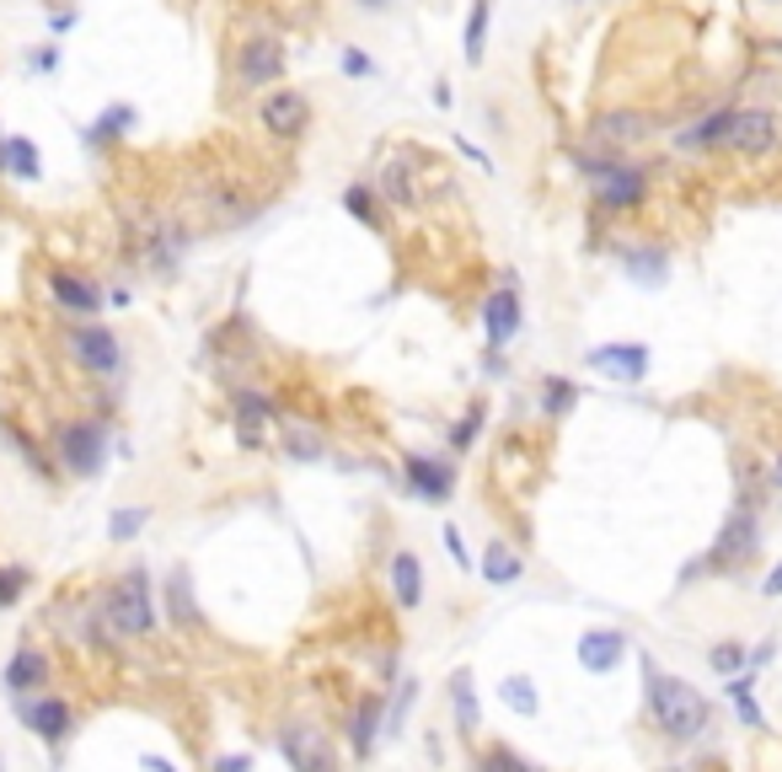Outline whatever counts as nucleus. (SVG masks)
I'll list each match as a JSON object with an SVG mask.
<instances>
[{
	"label": "nucleus",
	"mask_w": 782,
	"mask_h": 772,
	"mask_svg": "<svg viewBox=\"0 0 782 772\" xmlns=\"http://www.w3.org/2000/svg\"><path fill=\"white\" fill-rule=\"evenodd\" d=\"M643 698H649L654 730H664L670 741H696V735H708V724H713L708 698H702L686 676L660 671L654 660H643Z\"/></svg>",
	"instance_id": "obj_1"
},
{
	"label": "nucleus",
	"mask_w": 782,
	"mask_h": 772,
	"mask_svg": "<svg viewBox=\"0 0 782 772\" xmlns=\"http://www.w3.org/2000/svg\"><path fill=\"white\" fill-rule=\"evenodd\" d=\"M761 548V499H755V478L751 467L740 472V504L729 510V521H723L719 542L702 553V563H692L681 580H702V574H729V569H745Z\"/></svg>",
	"instance_id": "obj_2"
},
{
	"label": "nucleus",
	"mask_w": 782,
	"mask_h": 772,
	"mask_svg": "<svg viewBox=\"0 0 782 772\" xmlns=\"http://www.w3.org/2000/svg\"><path fill=\"white\" fill-rule=\"evenodd\" d=\"M182 248H188V231L172 215L151 210L146 199L123 210V252H129V263H146L151 274L172 279L182 263Z\"/></svg>",
	"instance_id": "obj_3"
},
{
	"label": "nucleus",
	"mask_w": 782,
	"mask_h": 772,
	"mask_svg": "<svg viewBox=\"0 0 782 772\" xmlns=\"http://www.w3.org/2000/svg\"><path fill=\"white\" fill-rule=\"evenodd\" d=\"M579 172H584V183H590L605 215H638L649 204V188H654V172L643 161H628L622 151L579 156Z\"/></svg>",
	"instance_id": "obj_4"
},
{
	"label": "nucleus",
	"mask_w": 782,
	"mask_h": 772,
	"mask_svg": "<svg viewBox=\"0 0 782 772\" xmlns=\"http://www.w3.org/2000/svg\"><path fill=\"white\" fill-rule=\"evenodd\" d=\"M284 64H290L284 38L273 28H252V32H241L237 49H231V81H237V92L263 97L269 87L284 81Z\"/></svg>",
	"instance_id": "obj_5"
},
{
	"label": "nucleus",
	"mask_w": 782,
	"mask_h": 772,
	"mask_svg": "<svg viewBox=\"0 0 782 772\" xmlns=\"http://www.w3.org/2000/svg\"><path fill=\"white\" fill-rule=\"evenodd\" d=\"M102 618L119 639H151L156 633V595H151V569L134 563L123 569L119 585L102 595Z\"/></svg>",
	"instance_id": "obj_6"
},
{
	"label": "nucleus",
	"mask_w": 782,
	"mask_h": 772,
	"mask_svg": "<svg viewBox=\"0 0 782 772\" xmlns=\"http://www.w3.org/2000/svg\"><path fill=\"white\" fill-rule=\"evenodd\" d=\"M54 451H60V467L70 478H102L108 467V451H113V424L108 419H64L54 430Z\"/></svg>",
	"instance_id": "obj_7"
},
{
	"label": "nucleus",
	"mask_w": 782,
	"mask_h": 772,
	"mask_svg": "<svg viewBox=\"0 0 782 772\" xmlns=\"http://www.w3.org/2000/svg\"><path fill=\"white\" fill-rule=\"evenodd\" d=\"M258 129L269 134V140H279V146H295V140H305L311 134V124H317V108H311V97L301 92V87H269V92L258 97Z\"/></svg>",
	"instance_id": "obj_8"
},
{
	"label": "nucleus",
	"mask_w": 782,
	"mask_h": 772,
	"mask_svg": "<svg viewBox=\"0 0 782 772\" xmlns=\"http://www.w3.org/2000/svg\"><path fill=\"white\" fill-rule=\"evenodd\" d=\"M723 156H745V161H766L782 151V119L772 108H729V129H723Z\"/></svg>",
	"instance_id": "obj_9"
},
{
	"label": "nucleus",
	"mask_w": 782,
	"mask_h": 772,
	"mask_svg": "<svg viewBox=\"0 0 782 772\" xmlns=\"http://www.w3.org/2000/svg\"><path fill=\"white\" fill-rule=\"evenodd\" d=\"M64 354H70L87 375H97V381H113V375H123V365H129L123 339L113 328H102V322H76V328H64Z\"/></svg>",
	"instance_id": "obj_10"
},
{
	"label": "nucleus",
	"mask_w": 782,
	"mask_h": 772,
	"mask_svg": "<svg viewBox=\"0 0 782 772\" xmlns=\"http://www.w3.org/2000/svg\"><path fill=\"white\" fill-rule=\"evenodd\" d=\"M43 290H49V301L60 311H70L76 322H97V311L108 307L102 279L81 274V269H64V263H49V269H43Z\"/></svg>",
	"instance_id": "obj_11"
},
{
	"label": "nucleus",
	"mask_w": 782,
	"mask_h": 772,
	"mask_svg": "<svg viewBox=\"0 0 782 772\" xmlns=\"http://www.w3.org/2000/svg\"><path fill=\"white\" fill-rule=\"evenodd\" d=\"M279 751H284L290 772H343L338 745H332L328 730L311 724V719H290V724L279 730Z\"/></svg>",
	"instance_id": "obj_12"
},
{
	"label": "nucleus",
	"mask_w": 782,
	"mask_h": 772,
	"mask_svg": "<svg viewBox=\"0 0 782 772\" xmlns=\"http://www.w3.org/2000/svg\"><path fill=\"white\" fill-rule=\"evenodd\" d=\"M482 339H488V349L493 354H504L514 339H520V328H525V301H520V284H504L499 279V290H488L482 295Z\"/></svg>",
	"instance_id": "obj_13"
},
{
	"label": "nucleus",
	"mask_w": 782,
	"mask_h": 772,
	"mask_svg": "<svg viewBox=\"0 0 782 772\" xmlns=\"http://www.w3.org/2000/svg\"><path fill=\"white\" fill-rule=\"evenodd\" d=\"M402 483H408V494L423 499V504H451L455 483H461V472H455L451 457H434V451H408V457H402Z\"/></svg>",
	"instance_id": "obj_14"
},
{
	"label": "nucleus",
	"mask_w": 782,
	"mask_h": 772,
	"mask_svg": "<svg viewBox=\"0 0 782 772\" xmlns=\"http://www.w3.org/2000/svg\"><path fill=\"white\" fill-rule=\"evenodd\" d=\"M17 719L28 724L43 745H64L70 730H76V709L64 703L60 692H32V698H17Z\"/></svg>",
	"instance_id": "obj_15"
},
{
	"label": "nucleus",
	"mask_w": 782,
	"mask_h": 772,
	"mask_svg": "<svg viewBox=\"0 0 782 772\" xmlns=\"http://www.w3.org/2000/svg\"><path fill=\"white\" fill-rule=\"evenodd\" d=\"M584 365L590 371L611 375V381H622V387H638L649 365H654V354H649V343H595V349H584Z\"/></svg>",
	"instance_id": "obj_16"
},
{
	"label": "nucleus",
	"mask_w": 782,
	"mask_h": 772,
	"mask_svg": "<svg viewBox=\"0 0 782 772\" xmlns=\"http://www.w3.org/2000/svg\"><path fill=\"white\" fill-rule=\"evenodd\" d=\"M231 413H237V440L247 451H258V445L269 440V430L279 424L273 398L269 392H252V387H237V392H231Z\"/></svg>",
	"instance_id": "obj_17"
},
{
	"label": "nucleus",
	"mask_w": 782,
	"mask_h": 772,
	"mask_svg": "<svg viewBox=\"0 0 782 772\" xmlns=\"http://www.w3.org/2000/svg\"><path fill=\"white\" fill-rule=\"evenodd\" d=\"M49 681H54V660L38 644H17V654L6 660L0 686H6L11 698H32V692H49Z\"/></svg>",
	"instance_id": "obj_18"
},
{
	"label": "nucleus",
	"mask_w": 782,
	"mask_h": 772,
	"mask_svg": "<svg viewBox=\"0 0 782 772\" xmlns=\"http://www.w3.org/2000/svg\"><path fill=\"white\" fill-rule=\"evenodd\" d=\"M590 134H595V146H605V151H628V146L654 134V119L643 108H605Z\"/></svg>",
	"instance_id": "obj_19"
},
{
	"label": "nucleus",
	"mask_w": 782,
	"mask_h": 772,
	"mask_svg": "<svg viewBox=\"0 0 782 772\" xmlns=\"http://www.w3.org/2000/svg\"><path fill=\"white\" fill-rule=\"evenodd\" d=\"M616 263L638 290H664L670 284V248L664 242H632V248H622Z\"/></svg>",
	"instance_id": "obj_20"
},
{
	"label": "nucleus",
	"mask_w": 782,
	"mask_h": 772,
	"mask_svg": "<svg viewBox=\"0 0 782 772\" xmlns=\"http://www.w3.org/2000/svg\"><path fill=\"white\" fill-rule=\"evenodd\" d=\"M134 129H140V108H134V102H108V108L81 129V146H87V151H113L119 140L134 134Z\"/></svg>",
	"instance_id": "obj_21"
},
{
	"label": "nucleus",
	"mask_w": 782,
	"mask_h": 772,
	"mask_svg": "<svg viewBox=\"0 0 782 772\" xmlns=\"http://www.w3.org/2000/svg\"><path fill=\"white\" fill-rule=\"evenodd\" d=\"M161 601H167V618H172L178 633H204V612H199V601H193V569H188V563H172Z\"/></svg>",
	"instance_id": "obj_22"
},
{
	"label": "nucleus",
	"mask_w": 782,
	"mask_h": 772,
	"mask_svg": "<svg viewBox=\"0 0 782 772\" xmlns=\"http://www.w3.org/2000/svg\"><path fill=\"white\" fill-rule=\"evenodd\" d=\"M381 735H387V698L381 692H364L360 703H354V713H349V751L364 762Z\"/></svg>",
	"instance_id": "obj_23"
},
{
	"label": "nucleus",
	"mask_w": 782,
	"mask_h": 772,
	"mask_svg": "<svg viewBox=\"0 0 782 772\" xmlns=\"http://www.w3.org/2000/svg\"><path fill=\"white\" fill-rule=\"evenodd\" d=\"M622 654H628V633H622V628H590V633L579 639V665H584L590 676L616 671Z\"/></svg>",
	"instance_id": "obj_24"
},
{
	"label": "nucleus",
	"mask_w": 782,
	"mask_h": 772,
	"mask_svg": "<svg viewBox=\"0 0 782 772\" xmlns=\"http://www.w3.org/2000/svg\"><path fill=\"white\" fill-rule=\"evenodd\" d=\"M391 574V601L402 606V612H419L423 606V558L413 553V548H397L387 563Z\"/></svg>",
	"instance_id": "obj_25"
},
{
	"label": "nucleus",
	"mask_w": 782,
	"mask_h": 772,
	"mask_svg": "<svg viewBox=\"0 0 782 772\" xmlns=\"http://www.w3.org/2000/svg\"><path fill=\"white\" fill-rule=\"evenodd\" d=\"M478 574L482 580H488V585H520V580H525V558L514 553L510 542H488V548H482V558H478Z\"/></svg>",
	"instance_id": "obj_26"
},
{
	"label": "nucleus",
	"mask_w": 782,
	"mask_h": 772,
	"mask_svg": "<svg viewBox=\"0 0 782 772\" xmlns=\"http://www.w3.org/2000/svg\"><path fill=\"white\" fill-rule=\"evenodd\" d=\"M381 199L397 204V210H419V188H413V167H408V156H387L381 161Z\"/></svg>",
	"instance_id": "obj_27"
},
{
	"label": "nucleus",
	"mask_w": 782,
	"mask_h": 772,
	"mask_svg": "<svg viewBox=\"0 0 782 772\" xmlns=\"http://www.w3.org/2000/svg\"><path fill=\"white\" fill-rule=\"evenodd\" d=\"M488 28H493V0H472L467 6V28H461V60L472 70L488 60Z\"/></svg>",
	"instance_id": "obj_28"
},
{
	"label": "nucleus",
	"mask_w": 782,
	"mask_h": 772,
	"mask_svg": "<svg viewBox=\"0 0 782 772\" xmlns=\"http://www.w3.org/2000/svg\"><path fill=\"white\" fill-rule=\"evenodd\" d=\"M451 709H455V735L478 741L482 709H478V692H472V671H455L451 676Z\"/></svg>",
	"instance_id": "obj_29"
},
{
	"label": "nucleus",
	"mask_w": 782,
	"mask_h": 772,
	"mask_svg": "<svg viewBox=\"0 0 782 772\" xmlns=\"http://www.w3.org/2000/svg\"><path fill=\"white\" fill-rule=\"evenodd\" d=\"M6 178H17V183H38V178H43V151H38V140L6 134Z\"/></svg>",
	"instance_id": "obj_30"
},
{
	"label": "nucleus",
	"mask_w": 782,
	"mask_h": 772,
	"mask_svg": "<svg viewBox=\"0 0 782 772\" xmlns=\"http://www.w3.org/2000/svg\"><path fill=\"white\" fill-rule=\"evenodd\" d=\"M343 210L360 220V225H370V231H381V225H387V210H381V188L364 183V178H360V183L343 188Z\"/></svg>",
	"instance_id": "obj_31"
},
{
	"label": "nucleus",
	"mask_w": 782,
	"mask_h": 772,
	"mask_svg": "<svg viewBox=\"0 0 782 772\" xmlns=\"http://www.w3.org/2000/svg\"><path fill=\"white\" fill-rule=\"evenodd\" d=\"M723 698L734 703V713H740L745 730H766V713L755 703V681L745 676V671H740V676H723Z\"/></svg>",
	"instance_id": "obj_32"
},
{
	"label": "nucleus",
	"mask_w": 782,
	"mask_h": 772,
	"mask_svg": "<svg viewBox=\"0 0 782 772\" xmlns=\"http://www.w3.org/2000/svg\"><path fill=\"white\" fill-rule=\"evenodd\" d=\"M0 440H6L17 457H22V467H28L38 483H49V478H54V472H49V462H43V451H38V440H32L22 424H6V430H0Z\"/></svg>",
	"instance_id": "obj_33"
},
{
	"label": "nucleus",
	"mask_w": 782,
	"mask_h": 772,
	"mask_svg": "<svg viewBox=\"0 0 782 772\" xmlns=\"http://www.w3.org/2000/svg\"><path fill=\"white\" fill-rule=\"evenodd\" d=\"M146 521H151L146 504H119V510L108 515V542H113V548H129V542L146 531Z\"/></svg>",
	"instance_id": "obj_34"
},
{
	"label": "nucleus",
	"mask_w": 782,
	"mask_h": 772,
	"mask_svg": "<svg viewBox=\"0 0 782 772\" xmlns=\"http://www.w3.org/2000/svg\"><path fill=\"white\" fill-rule=\"evenodd\" d=\"M573 402H579V381H569V375H547L542 381V413L547 419H569Z\"/></svg>",
	"instance_id": "obj_35"
},
{
	"label": "nucleus",
	"mask_w": 782,
	"mask_h": 772,
	"mask_svg": "<svg viewBox=\"0 0 782 772\" xmlns=\"http://www.w3.org/2000/svg\"><path fill=\"white\" fill-rule=\"evenodd\" d=\"M708 665H713V676H740V671H751V649L740 639H719V644H708Z\"/></svg>",
	"instance_id": "obj_36"
},
{
	"label": "nucleus",
	"mask_w": 782,
	"mask_h": 772,
	"mask_svg": "<svg viewBox=\"0 0 782 772\" xmlns=\"http://www.w3.org/2000/svg\"><path fill=\"white\" fill-rule=\"evenodd\" d=\"M482 424H488V408H482V402H472V408H467V413H461V419H455V424H451V434H445V445H451L455 457H467V451L478 445Z\"/></svg>",
	"instance_id": "obj_37"
},
{
	"label": "nucleus",
	"mask_w": 782,
	"mask_h": 772,
	"mask_svg": "<svg viewBox=\"0 0 782 772\" xmlns=\"http://www.w3.org/2000/svg\"><path fill=\"white\" fill-rule=\"evenodd\" d=\"M499 698H504V703H510L520 719H537V709H542V698H537V681H531V676H504Z\"/></svg>",
	"instance_id": "obj_38"
},
{
	"label": "nucleus",
	"mask_w": 782,
	"mask_h": 772,
	"mask_svg": "<svg viewBox=\"0 0 782 772\" xmlns=\"http://www.w3.org/2000/svg\"><path fill=\"white\" fill-rule=\"evenodd\" d=\"M284 451L295 457V462H322L328 457V445H322V434L317 430H301V424H284Z\"/></svg>",
	"instance_id": "obj_39"
},
{
	"label": "nucleus",
	"mask_w": 782,
	"mask_h": 772,
	"mask_svg": "<svg viewBox=\"0 0 782 772\" xmlns=\"http://www.w3.org/2000/svg\"><path fill=\"white\" fill-rule=\"evenodd\" d=\"M32 585V569L28 563H0V612H11Z\"/></svg>",
	"instance_id": "obj_40"
},
{
	"label": "nucleus",
	"mask_w": 782,
	"mask_h": 772,
	"mask_svg": "<svg viewBox=\"0 0 782 772\" xmlns=\"http://www.w3.org/2000/svg\"><path fill=\"white\" fill-rule=\"evenodd\" d=\"M419 703V681H397V698L387 703V735H402V724H408V713Z\"/></svg>",
	"instance_id": "obj_41"
},
{
	"label": "nucleus",
	"mask_w": 782,
	"mask_h": 772,
	"mask_svg": "<svg viewBox=\"0 0 782 772\" xmlns=\"http://www.w3.org/2000/svg\"><path fill=\"white\" fill-rule=\"evenodd\" d=\"M478 772H537V768H531L525 756H514L510 745H482Z\"/></svg>",
	"instance_id": "obj_42"
},
{
	"label": "nucleus",
	"mask_w": 782,
	"mask_h": 772,
	"mask_svg": "<svg viewBox=\"0 0 782 772\" xmlns=\"http://www.w3.org/2000/svg\"><path fill=\"white\" fill-rule=\"evenodd\" d=\"M338 64H343V76H354V81H375V60L364 54L360 43H343V54H338Z\"/></svg>",
	"instance_id": "obj_43"
},
{
	"label": "nucleus",
	"mask_w": 782,
	"mask_h": 772,
	"mask_svg": "<svg viewBox=\"0 0 782 772\" xmlns=\"http://www.w3.org/2000/svg\"><path fill=\"white\" fill-rule=\"evenodd\" d=\"M60 60H64L60 43H38V49L28 54V70H32V76H54V70H60Z\"/></svg>",
	"instance_id": "obj_44"
},
{
	"label": "nucleus",
	"mask_w": 782,
	"mask_h": 772,
	"mask_svg": "<svg viewBox=\"0 0 782 772\" xmlns=\"http://www.w3.org/2000/svg\"><path fill=\"white\" fill-rule=\"evenodd\" d=\"M455 151L467 156V161H472V167H478V172H488V178H493V172H499V167H493V156L482 151L478 140H467V134H455Z\"/></svg>",
	"instance_id": "obj_45"
},
{
	"label": "nucleus",
	"mask_w": 782,
	"mask_h": 772,
	"mask_svg": "<svg viewBox=\"0 0 782 772\" xmlns=\"http://www.w3.org/2000/svg\"><path fill=\"white\" fill-rule=\"evenodd\" d=\"M349 11H354V17H364V22H381V17H391V11H397V0H349Z\"/></svg>",
	"instance_id": "obj_46"
},
{
	"label": "nucleus",
	"mask_w": 782,
	"mask_h": 772,
	"mask_svg": "<svg viewBox=\"0 0 782 772\" xmlns=\"http://www.w3.org/2000/svg\"><path fill=\"white\" fill-rule=\"evenodd\" d=\"M445 548H451L455 569H472V553H467V542H461V531H455V525H445Z\"/></svg>",
	"instance_id": "obj_47"
},
{
	"label": "nucleus",
	"mask_w": 782,
	"mask_h": 772,
	"mask_svg": "<svg viewBox=\"0 0 782 772\" xmlns=\"http://www.w3.org/2000/svg\"><path fill=\"white\" fill-rule=\"evenodd\" d=\"M482 119H488V134H493V140H510V129H504V113H499V102H482Z\"/></svg>",
	"instance_id": "obj_48"
},
{
	"label": "nucleus",
	"mask_w": 782,
	"mask_h": 772,
	"mask_svg": "<svg viewBox=\"0 0 782 772\" xmlns=\"http://www.w3.org/2000/svg\"><path fill=\"white\" fill-rule=\"evenodd\" d=\"M772 654H778V633H772V639H761V644L751 649V671H761V665H772Z\"/></svg>",
	"instance_id": "obj_49"
},
{
	"label": "nucleus",
	"mask_w": 782,
	"mask_h": 772,
	"mask_svg": "<svg viewBox=\"0 0 782 772\" xmlns=\"http://www.w3.org/2000/svg\"><path fill=\"white\" fill-rule=\"evenodd\" d=\"M761 595H766V601H778V595H782V563H772V569H766V580H761Z\"/></svg>",
	"instance_id": "obj_50"
},
{
	"label": "nucleus",
	"mask_w": 782,
	"mask_h": 772,
	"mask_svg": "<svg viewBox=\"0 0 782 772\" xmlns=\"http://www.w3.org/2000/svg\"><path fill=\"white\" fill-rule=\"evenodd\" d=\"M214 772H252L247 756H214Z\"/></svg>",
	"instance_id": "obj_51"
},
{
	"label": "nucleus",
	"mask_w": 782,
	"mask_h": 772,
	"mask_svg": "<svg viewBox=\"0 0 782 772\" xmlns=\"http://www.w3.org/2000/svg\"><path fill=\"white\" fill-rule=\"evenodd\" d=\"M76 28V11H54V17H49V32H70Z\"/></svg>",
	"instance_id": "obj_52"
},
{
	"label": "nucleus",
	"mask_w": 782,
	"mask_h": 772,
	"mask_svg": "<svg viewBox=\"0 0 782 772\" xmlns=\"http://www.w3.org/2000/svg\"><path fill=\"white\" fill-rule=\"evenodd\" d=\"M766 489H778V494H782V451L772 457V467H766Z\"/></svg>",
	"instance_id": "obj_53"
},
{
	"label": "nucleus",
	"mask_w": 782,
	"mask_h": 772,
	"mask_svg": "<svg viewBox=\"0 0 782 772\" xmlns=\"http://www.w3.org/2000/svg\"><path fill=\"white\" fill-rule=\"evenodd\" d=\"M108 307L129 311V307H134V295H129V290H123V284H119V290H108Z\"/></svg>",
	"instance_id": "obj_54"
},
{
	"label": "nucleus",
	"mask_w": 782,
	"mask_h": 772,
	"mask_svg": "<svg viewBox=\"0 0 782 772\" xmlns=\"http://www.w3.org/2000/svg\"><path fill=\"white\" fill-rule=\"evenodd\" d=\"M146 768H151V772H178L172 762H167V756H146Z\"/></svg>",
	"instance_id": "obj_55"
},
{
	"label": "nucleus",
	"mask_w": 782,
	"mask_h": 772,
	"mask_svg": "<svg viewBox=\"0 0 782 772\" xmlns=\"http://www.w3.org/2000/svg\"><path fill=\"white\" fill-rule=\"evenodd\" d=\"M0 178H6V129H0Z\"/></svg>",
	"instance_id": "obj_56"
},
{
	"label": "nucleus",
	"mask_w": 782,
	"mask_h": 772,
	"mask_svg": "<svg viewBox=\"0 0 782 772\" xmlns=\"http://www.w3.org/2000/svg\"><path fill=\"white\" fill-rule=\"evenodd\" d=\"M766 6H782V0H766Z\"/></svg>",
	"instance_id": "obj_57"
},
{
	"label": "nucleus",
	"mask_w": 782,
	"mask_h": 772,
	"mask_svg": "<svg viewBox=\"0 0 782 772\" xmlns=\"http://www.w3.org/2000/svg\"><path fill=\"white\" fill-rule=\"evenodd\" d=\"M0 772H6V768H0Z\"/></svg>",
	"instance_id": "obj_58"
}]
</instances>
